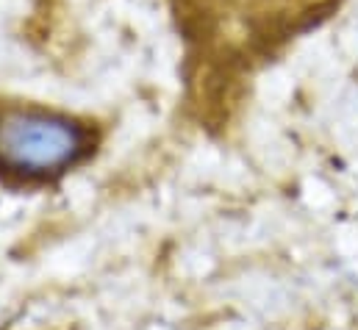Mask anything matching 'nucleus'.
Returning <instances> with one entry per match:
<instances>
[{
  "label": "nucleus",
  "instance_id": "obj_1",
  "mask_svg": "<svg viewBox=\"0 0 358 330\" xmlns=\"http://www.w3.org/2000/svg\"><path fill=\"white\" fill-rule=\"evenodd\" d=\"M92 134L70 114L31 106H0V172L22 180L56 178L90 156Z\"/></svg>",
  "mask_w": 358,
  "mask_h": 330
}]
</instances>
